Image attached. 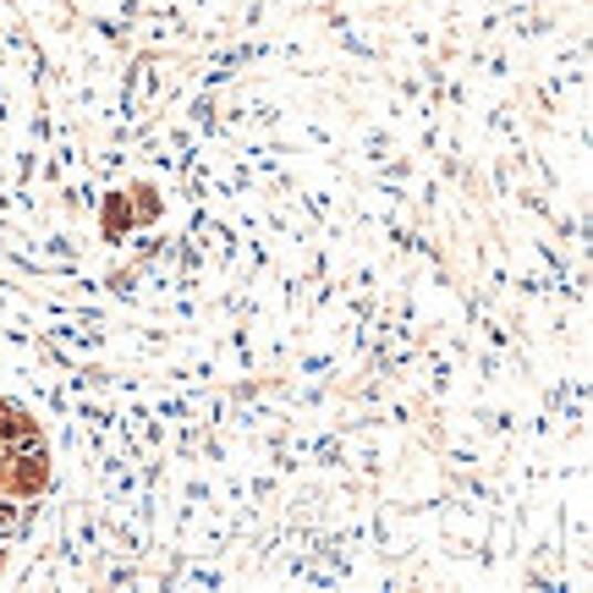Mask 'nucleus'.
<instances>
[{
    "instance_id": "obj_1",
    "label": "nucleus",
    "mask_w": 593,
    "mask_h": 593,
    "mask_svg": "<svg viewBox=\"0 0 593 593\" xmlns=\"http://www.w3.org/2000/svg\"><path fill=\"white\" fill-rule=\"evenodd\" d=\"M22 522H28V506L22 500H0V539H11Z\"/></svg>"
}]
</instances>
